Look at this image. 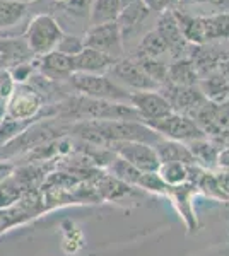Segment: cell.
I'll list each match as a JSON object with an SVG mask.
<instances>
[{"mask_svg": "<svg viewBox=\"0 0 229 256\" xmlns=\"http://www.w3.org/2000/svg\"><path fill=\"white\" fill-rule=\"evenodd\" d=\"M69 134L77 135L82 142L98 147H108L113 142H142L154 146L161 137L142 122L128 120H89L76 122L69 128Z\"/></svg>", "mask_w": 229, "mask_h": 256, "instance_id": "1", "label": "cell"}, {"mask_svg": "<svg viewBox=\"0 0 229 256\" xmlns=\"http://www.w3.org/2000/svg\"><path fill=\"white\" fill-rule=\"evenodd\" d=\"M53 116L70 122H89V120H128L142 122L139 113L125 102H113L93 98H72L62 104H57Z\"/></svg>", "mask_w": 229, "mask_h": 256, "instance_id": "2", "label": "cell"}, {"mask_svg": "<svg viewBox=\"0 0 229 256\" xmlns=\"http://www.w3.org/2000/svg\"><path fill=\"white\" fill-rule=\"evenodd\" d=\"M69 79H70L72 88L86 98L105 99V101L130 104L132 92H127V89H125L123 86H120L118 82H115L113 79L106 77L105 74L74 72Z\"/></svg>", "mask_w": 229, "mask_h": 256, "instance_id": "3", "label": "cell"}, {"mask_svg": "<svg viewBox=\"0 0 229 256\" xmlns=\"http://www.w3.org/2000/svg\"><path fill=\"white\" fill-rule=\"evenodd\" d=\"M62 38H64V31L57 20L48 14L36 16L26 30L28 48L38 56L55 52Z\"/></svg>", "mask_w": 229, "mask_h": 256, "instance_id": "4", "label": "cell"}, {"mask_svg": "<svg viewBox=\"0 0 229 256\" xmlns=\"http://www.w3.org/2000/svg\"><path fill=\"white\" fill-rule=\"evenodd\" d=\"M45 212H47V208H45L41 188L24 193L11 207L0 208V234L16 226L24 224V222L31 220V218L38 217Z\"/></svg>", "mask_w": 229, "mask_h": 256, "instance_id": "5", "label": "cell"}, {"mask_svg": "<svg viewBox=\"0 0 229 256\" xmlns=\"http://www.w3.org/2000/svg\"><path fill=\"white\" fill-rule=\"evenodd\" d=\"M149 128H152L161 138L174 140V142H190V140L205 138V134L200 130V126L193 122L191 118L185 116L180 113H173L161 120H154V122L145 123Z\"/></svg>", "mask_w": 229, "mask_h": 256, "instance_id": "6", "label": "cell"}, {"mask_svg": "<svg viewBox=\"0 0 229 256\" xmlns=\"http://www.w3.org/2000/svg\"><path fill=\"white\" fill-rule=\"evenodd\" d=\"M43 110V96L28 84H16L14 92L6 101V116L12 120H36Z\"/></svg>", "mask_w": 229, "mask_h": 256, "instance_id": "7", "label": "cell"}, {"mask_svg": "<svg viewBox=\"0 0 229 256\" xmlns=\"http://www.w3.org/2000/svg\"><path fill=\"white\" fill-rule=\"evenodd\" d=\"M106 148L115 152L118 158L135 166L140 172H157L161 168V160L157 158L154 146L142 142H113Z\"/></svg>", "mask_w": 229, "mask_h": 256, "instance_id": "8", "label": "cell"}, {"mask_svg": "<svg viewBox=\"0 0 229 256\" xmlns=\"http://www.w3.org/2000/svg\"><path fill=\"white\" fill-rule=\"evenodd\" d=\"M86 48H93L98 52H103L106 55L118 58L123 53V36L120 31L118 22H108L99 24V26H93L86 32L82 38Z\"/></svg>", "mask_w": 229, "mask_h": 256, "instance_id": "9", "label": "cell"}, {"mask_svg": "<svg viewBox=\"0 0 229 256\" xmlns=\"http://www.w3.org/2000/svg\"><path fill=\"white\" fill-rule=\"evenodd\" d=\"M130 106L139 113L142 123L161 120L173 113L168 99L157 90H142L130 94Z\"/></svg>", "mask_w": 229, "mask_h": 256, "instance_id": "10", "label": "cell"}, {"mask_svg": "<svg viewBox=\"0 0 229 256\" xmlns=\"http://www.w3.org/2000/svg\"><path fill=\"white\" fill-rule=\"evenodd\" d=\"M168 90L169 92L162 94V96L168 99L171 110L174 113L185 114V116L191 120H193L195 114L198 113V110L207 101V98L203 96V92L198 86H193V88H178V86L168 84Z\"/></svg>", "mask_w": 229, "mask_h": 256, "instance_id": "11", "label": "cell"}, {"mask_svg": "<svg viewBox=\"0 0 229 256\" xmlns=\"http://www.w3.org/2000/svg\"><path fill=\"white\" fill-rule=\"evenodd\" d=\"M111 72L116 77L115 82H122V84L128 86V88L135 89L137 92L142 90H156L157 84L149 79L144 74V70L137 65L135 60L132 58H120L111 67Z\"/></svg>", "mask_w": 229, "mask_h": 256, "instance_id": "12", "label": "cell"}, {"mask_svg": "<svg viewBox=\"0 0 229 256\" xmlns=\"http://www.w3.org/2000/svg\"><path fill=\"white\" fill-rule=\"evenodd\" d=\"M157 32L164 40L168 52H171L174 60L181 58V53L186 52V40L178 26V20L174 18V10L161 12L159 20H157Z\"/></svg>", "mask_w": 229, "mask_h": 256, "instance_id": "13", "label": "cell"}, {"mask_svg": "<svg viewBox=\"0 0 229 256\" xmlns=\"http://www.w3.org/2000/svg\"><path fill=\"white\" fill-rule=\"evenodd\" d=\"M72 60L74 70L82 74H105L106 70H111V67L118 62V58H113L106 53L86 46L81 53L72 56Z\"/></svg>", "mask_w": 229, "mask_h": 256, "instance_id": "14", "label": "cell"}, {"mask_svg": "<svg viewBox=\"0 0 229 256\" xmlns=\"http://www.w3.org/2000/svg\"><path fill=\"white\" fill-rule=\"evenodd\" d=\"M154 150H156L161 164L178 162V164H185V166H197V160L191 156L186 144L183 142L161 138L159 142L154 144Z\"/></svg>", "mask_w": 229, "mask_h": 256, "instance_id": "15", "label": "cell"}, {"mask_svg": "<svg viewBox=\"0 0 229 256\" xmlns=\"http://www.w3.org/2000/svg\"><path fill=\"white\" fill-rule=\"evenodd\" d=\"M41 70L48 79H57V77H70L74 70L72 56L64 55L60 52H50L41 56Z\"/></svg>", "mask_w": 229, "mask_h": 256, "instance_id": "16", "label": "cell"}, {"mask_svg": "<svg viewBox=\"0 0 229 256\" xmlns=\"http://www.w3.org/2000/svg\"><path fill=\"white\" fill-rule=\"evenodd\" d=\"M168 84L178 88H193L198 84V74L190 58H178L168 67Z\"/></svg>", "mask_w": 229, "mask_h": 256, "instance_id": "17", "label": "cell"}, {"mask_svg": "<svg viewBox=\"0 0 229 256\" xmlns=\"http://www.w3.org/2000/svg\"><path fill=\"white\" fill-rule=\"evenodd\" d=\"M200 26L203 43L212 40L229 38V14L227 12H217V14L200 16Z\"/></svg>", "mask_w": 229, "mask_h": 256, "instance_id": "18", "label": "cell"}, {"mask_svg": "<svg viewBox=\"0 0 229 256\" xmlns=\"http://www.w3.org/2000/svg\"><path fill=\"white\" fill-rule=\"evenodd\" d=\"M122 9L123 7L120 4V0H91V7H89L91 24L93 26H99V24L116 22Z\"/></svg>", "mask_w": 229, "mask_h": 256, "instance_id": "19", "label": "cell"}, {"mask_svg": "<svg viewBox=\"0 0 229 256\" xmlns=\"http://www.w3.org/2000/svg\"><path fill=\"white\" fill-rule=\"evenodd\" d=\"M186 147L191 152V156L197 160V166L203 168H215L217 166V156H219V147L215 146L209 138H197L186 142Z\"/></svg>", "mask_w": 229, "mask_h": 256, "instance_id": "20", "label": "cell"}, {"mask_svg": "<svg viewBox=\"0 0 229 256\" xmlns=\"http://www.w3.org/2000/svg\"><path fill=\"white\" fill-rule=\"evenodd\" d=\"M147 14H149V7L144 4V0H137V2L130 4V6L123 7L118 16V20H116L120 26V31H122V36L125 32L128 34L130 31H134L147 18Z\"/></svg>", "mask_w": 229, "mask_h": 256, "instance_id": "21", "label": "cell"}, {"mask_svg": "<svg viewBox=\"0 0 229 256\" xmlns=\"http://www.w3.org/2000/svg\"><path fill=\"white\" fill-rule=\"evenodd\" d=\"M106 168H108L106 172H110L113 178L123 181V183H127V184H139V180H140V176H142V172L135 166H132L128 160L118 158V156H115Z\"/></svg>", "mask_w": 229, "mask_h": 256, "instance_id": "22", "label": "cell"}, {"mask_svg": "<svg viewBox=\"0 0 229 256\" xmlns=\"http://www.w3.org/2000/svg\"><path fill=\"white\" fill-rule=\"evenodd\" d=\"M26 4L16 0H0V31L18 24L26 14Z\"/></svg>", "mask_w": 229, "mask_h": 256, "instance_id": "23", "label": "cell"}, {"mask_svg": "<svg viewBox=\"0 0 229 256\" xmlns=\"http://www.w3.org/2000/svg\"><path fill=\"white\" fill-rule=\"evenodd\" d=\"M135 62L140 68L144 70V74L151 80L159 84H166L168 80V65H164L159 58H152V56H144V55H135Z\"/></svg>", "mask_w": 229, "mask_h": 256, "instance_id": "24", "label": "cell"}, {"mask_svg": "<svg viewBox=\"0 0 229 256\" xmlns=\"http://www.w3.org/2000/svg\"><path fill=\"white\" fill-rule=\"evenodd\" d=\"M190 168L185 164H178V162H169V164H161L159 168V176L162 178L168 186H180L185 184L190 180Z\"/></svg>", "mask_w": 229, "mask_h": 256, "instance_id": "25", "label": "cell"}, {"mask_svg": "<svg viewBox=\"0 0 229 256\" xmlns=\"http://www.w3.org/2000/svg\"><path fill=\"white\" fill-rule=\"evenodd\" d=\"M166 52H168V46H166L164 40L161 38L159 32L154 30V31H149L142 38V41L139 43V52H137V55L159 58V56L164 55Z\"/></svg>", "mask_w": 229, "mask_h": 256, "instance_id": "26", "label": "cell"}, {"mask_svg": "<svg viewBox=\"0 0 229 256\" xmlns=\"http://www.w3.org/2000/svg\"><path fill=\"white\" fill-rule=\"evenodd\" d=\"M40 120V116L36 118ZM36 120H28V122H21V120H12L9 116H4L0 120V147L9 144L12 138H16L19 134H23L26 128Z\"/></svg>", "mask_w": 229, "mask_h": 256, "instance_id": "27", "label": "cell"}, {"mask_svg": "<svg viewBox=\"0 0 229 256\" xmlns=\"http://www.w3.org/2000/svg\"><path fill=\"white\" fill-rule=\"evenodd\" d=\"M28 193L18 181L14 180V176H9L7 180H4L0 183V208H6V207H11L12 204L19 200L21 196Z\"/></svg>", "mask_w": 229, "mask_h": 256, "instance_id": "28", "label": "cell"}, {"mask_svg": "<svg viewBox=\"0 0 229 256\" xmlns=\"http://www.w3.org/2000/svg\"><path fill=\"white\" fill-rule=\"evenodd\" d=\"M137 186H142L154 193H168V184L162 181L159 172H142Z\"/></svg>", "mask_w": 229, "mask_h": 256, "instance_id": "29", "label": "cell"}, {"mask_svg": "<svg viewBox=\"0 0 229 256\" xmlns=\"http://www.w3.org/2000/svg\"><path fill=\"white\" fill-rule=\"evenodd\" d=\"M82 50H84V41L77 38V36H67V34H64V38L60 40V43L57 46V52L69 56H76Z\"/></svg>", "mask_w": 229, "mask_h": 256, "instance_id": "30", "label": "cell"}, {"mask_svg": "<svg viewBox=\"0 0 229 256\" xmlns=\"http://www.w3.org/2000/svg\"><path fill=\"white\" fill-rule=\"evenodd\" d=\"M180 2L181 0H144V4L149 7V10H157V12L174 10V7Z\"/></svg>", "mask_w": 229, "mask_h": 256, "instance_id": "31", "label": "cell"}, {"mask_svg": "<svg viewBox=\"0 0 229 256\" xmlns=\"http://www.w3.org/2000/svg\"><path fill=\"white\" fill-rule=\"evenodd\" d=\"M215 74L229 79V52H217L215 58Z\"/></svg>", "mask_w": 229, "mask_h": 256, "instance_id": "32", "label": "cell"}, {"mask_svg": "<svg viewBox=\"0 0 229 256\" xmlns=\"http://www.w3.org/2000/svg\"><path fill=\"white\" fill-rule=\"evenodd\" d=\"M31 65H18L12 72H9L11 74V77H12V80L16 82V84H24L28 79H29V76H31Z\"/></svg>", "mask_w": 229, "mask_h": 256, "instance_id": "33", "label": "cell"}, {"mask_svg": "<svg viewBox=\"0 0 229 256\" xmlns=\"http://www.w3.org/2000/svg\"><path fill=\"white\" fill-rule=\"evenodd\" d=\"M214 176H215V181H217L219 190L224 193V196L229 198V169H222V171Z\"/></svg>", "mask_w": 229, "mask_h": 256, "instance_id": "34", "label": "cell"}, {"mask_svg": "<svg viewBox=\"0 0 229 256\" xmlns=\"http://www.w3.org/2000/svg\"><path fill=\"white\" fill-rule=\"evenodd\" d=\"M16 169V164L12 162V160H0V183H2L4 180H7L12 171Z\"/></svg>", "mask_w": 229, "mask_h": 256, "instance_id": "35", "label": "cell"}, {"mask_svg": "<svg viewBox=\"0 0 229 256\" xmlns=\"http://www.w3.org/2000/svg\"><path fill=\"white\" fill-rule=\"evenodd\" d=\"M217 166L220 169H229V147L220 148L217 156Z\"/></svg>", "mask_w": 229, "mask_h": 256, "instance_id": "36", "label": "cell"}, {"mask_svg": "<svg viewBox=\"0 0 229 256\" xmlns=\"http://www.w3.org/2000/svg\"><path fill=\"white\" fill-rule=\"evenodd\" d=\"M180 4H209V0H181Z\"/></svg>", "mask_w": 229, "mask_h": 256, "instance_id": "37", "label": "cell"}, {"mask_svg": "<svg viewBox=\"0 0 229 256\" xmlns=\"http://www.w3.org/2000/svg\"><path fill=\"white\" fill-rule=\"evenodd\" d=\"M4 116H6V101L0 99V120H2Z\"/></svg>", "mask_w": 229, "mask_h": 256, "instance_id": "38", "label": "cell"}, {"mask_svg": "<svg viewBox=\"0 0 229 256\" xmlns=\"http://www.w3.org/2000/svg\"><path fill=\"white\" fill-rule=\"evenodd\" d=\"M134 2H137V0H120L122 7H127V6H130V4H134Z\"/></svg>", "mask_w": 229, "mask_h": 256, "instance_id": "39", "label": "cell"}, {"mask_svg": "<svg viewBox=\"0 0 229 256\" xmlns=\"http://www.w3.org/2000/svg\"><path fill=\"white\" fill-rule=\"evenodd\" d=\"M16 2H21V4H26V6H28V4H29V2H35V0H16Z\"/></svg>", "mask_w": 229, "mask_h": 256, "instance_id": "40", "label": "cell"}, {"mask_svg": "<svg viewBox=\"0 0 229 256\" xmlns=\"http://www.w3.org/2000/svg\"><path fill=\"white\" fill-rule=\"evenodd\" d=\"M227 101H229V88H227Z\"/></svg>", "mask_w": 229, "mask_h": 256, "instance_id": "41", "label": "cell"}, {"mask_svg": "<svg viewBox=\"0 0 229 256\" xmlns=\"http://www.w3.org/2000/svg\"><path fill=\"white\" fill-rule=\"evenodd\" d=\"M58 2H67V0H58Z\"/></svg>", "mask_w": 229, "mask_h": 256, "instance_id": "42", "label": "cell"}, {"mask_svg": "<svg viewBox=\"0 0 229 256\" xmlns=\"http://www.w3.org/2000/svg\"><path fill=\"white\" fill-rule=\"evenodd\" d=\"M0 55H2V52H0Z\"/></svg>", "mask_w": 229, "mask_h": 256, "instance_id": "43", "label": "cell"}]
</instances>
